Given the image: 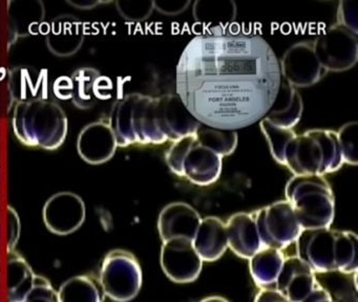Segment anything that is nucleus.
Instances as JSON below:
<instances>
[{
  "label": "nucleus",
  "instance_id": "1",
  "mask_svg": "<svg viewBox=\"0 0 358 302\" xmlns=\"http://www.w3.org/2000/svg\"><path fill=\"white\" fill-rule=\"evenodd\" d=\"M282 73L267 40L224 31L192 38L176 71V88L188 110L207 127L236 130L261 121Z\"/></svg>",
  "mask_w": 358,
  "mask_h": 302
},
{
  "label": "nucleus",
  "instance_id": "2",
  "mask_svg": "<svg viewBox=\"0 0 358 302\" xmlns=\"http://www.w3.org/2000/svg\"><path fill=\"white\" fill-rule=\"evenodd\" d=\"M296 256L314 273L356 274L358 268L357 235L331 228L303 230L295 241Z\"/></svg>",
  "mask_w": 358,
  "mask_h": 302
},
{
  "label": "nucleus",
  "instance_id": "3",
  "mask_svg": "<svg viewBox=\"0 0 358 302\" xmlns=\"http://www.w3.org/2000/svg\"><path fill=\"white\" fill-rule=\"evenodd\" d=\"M12 126L14 134L24 145L55 150L66 140L69 121L56 101L37 98L15 103Z\"/></svg>",
  "mask_w": 358,
  "mask_h": 302
},
{
  "label": "nucleus",
  "instance_id": "4",
  "mask_svg": "<svg viewBox=\"0 0 358 302\" xmlns=\"http://www.w3.org/2000/svg\"><path fill=\"white\" fill-rule=\"evenodd\" d=\"M108 124L118 146L160 145L167 141L159 128L154 96L133 92L119 99L110 111Z\"/></svg>",
  "mask_w": 358,
  "mask_h": 302
},
{
  "label": "nucleus",
  "instance_id": "5",
  "mask_svg": "<svg viewBox=\"0 0 358 302\" xmlns=\"http://www.w3.org/2000/svg\"><path fill=\"white\" fill-rule=\"evenodd\" d=\"M336 132L311 129L295 134L287 145L284 165L294 175H320L336 171L343 166Z\"/></svg>",
  "mask_w": 358,
  "mask_h": 302
},
{
  "label": "nucleus",
  "instance_id": "6",
  "mask_svg": "<svg viewBox=\"0 0 358 302\" xmlns=\"http://www.w3.org/2000/svg\"><path fill=\"white\" fill-rule=\"evenodd\" d=\"M285 193L303 230L331 228L335 199L324 176L294 175L287 182Z\"/></svg>",
  "mask_w": 358,
  "mask_h": 302
},
{
  "label": "nucleus",
  "instance_id": "7",
  "mask_svg": "<svg viewBox=\"0 0 358 302\" xmlns=\"http://www.w3.org/2000/svg\"><path fill=\"white\" fill-rule=\"evenodd\" d=\"M99 281L102 291L113 301H131L141 289V266L129 252L114 250L104 257Z\"/></svg>",
  "mask_w": 358,
  "mask_h": 302
},
{
  "label": "nucleus",
  "instance_id": "8",
  "mask_svg": "<svg viewBox=\"0 0 358 302\" xmlns=\"http://www.w3.org/2000/svg\"><path fill=\"white\" fill-rule=\"evenodd\" d=\"M252 214L263 247L282 251L295 243L303 231L287 201H276Z\"/></svg>",
  "mask_w": 358,
  "mask_h": 302
},
{
  "label": "nucleus",
  "instance_id": "9",
  "mask_svg": "<svg viewBox=\"0 0 358 302\" xmlns=\"http://www.w3.org/2000/svg\"><path fill=\"white\" fill-rule=\"evenodd\" d=\"M313 48L326 73L348 71L358 60V34L343 25H332L316 38Z\"/></svg>",
  "mask_w": 358,
  "mask_h": 302
},
{
  "label": "nucleus",
  "instance_id": "10",
  "mask_svg": "<svg viewBox=\"0 0 358 302\" xmlns=\"http://www.w3.org/2000/svg\"><path fill=\"white\" fill-rule=\"evenodd\" d=\"M280 67L282 79L295 88L314 85L326 73L316 58L312 41L292 44L282 55Z\"/></svg>",
  "mask_w": 358,
  "mask_h": 302
},
{
  "label": "nucleus",
  "instance_id": "11",
  "mask_svg": "<svg viewBox=\"0 0 358 302\" xmlns=\"http://www.w3.org/2000/svg\"><path fill=\"white\" fill-rule=\"evenodd\" d=\"M87 208L79 195L58 192L52 195L43 210L45 226L56 235H70L78 230L85 220Z\"/></svg>",
  "mask_w": 358,
  "mask_h": 302
},
{
  "label": "nucleus",
  "instance_id": "12",
  "mask_svg": "<svg viewBox=\"0 0 358 302\" xmlns=\"http://www.w3.org/2000/svg\"><path fill=\"white\" fill-rule=\"evenodd\" d=\"M161 266L171 280L188 283L198 278L202 271L203 260L194 250L192 240L173 238L163 243Z\"/></svg>",
  "mask_w": 358,
  "mask_h": 302
},
{
  "label": "nucleus",
  "instance_id": "13",
  "mask_svg": "<svg viewBox=\"0 0 358 302\" xmlns=\"http://www.w3.org/2000/svg\"><path fill=\"white\" fill-rule=\"evenodd\" d=\"M156 99L159 128L167 141L175 143L185 136H192L202 125L178 94H164Z\"/></svg>",
  "mask_w": 358,
  "mask_h": 302
},
{
  "label": "nucleus",
  "instance_id": "14",
  "mask_svg": "<svg viewBox=\"0 0 358 302\" xmlns=\"http://www.w3.org/2000/svg\"><path fill=\"white\" fill-rule=\"evenodd\" d=\"M221 172L222 157L201 145L194 134L190 136L182 159L181 176L198 186H209L219 180Z\"/></svg>",
  "mask_w": 358,
  "mask_h": 302
},
{
  "label": "nucleus",
  "instance_id": "15",
  "mask_svg": "<svg viewBox=\"0 0 358 302\" xmlns=\"http://www.w3.org/2000/svg\"><path fill=\"white\" fill-rule=\"evenodd\" d=\"M317 285L315 273L295 255L285 257L274 289L291 302H301Z\"/></svg>",
  "mask_w": 358,
  "mask_h": 302
},
{
  "label": "nucleus",
  "instance_id": "16",
  "mask_svg": "<svg viewBox=\"0 0 358 302\" xmlns=\"http://www.w3.org/2000/svg\"><path fill=\"white\" fill-rule=\"evenodd\" d=\"M116 138L108 121L98 120L83 128L77 140L80 157L87 163L102 164L112 159L116 152Z\"/></svg>",
  "mask_w": 358,
  "mask_h": 302
},
{
  "label": "nucleus",
  "instance_id": "17",
  "mask_svg": "<svg viewBox=\"0 0 358 302\" xmlns=\"http://www.w3.org/2000/svg\"><path fill=\"white\" fill-rule=\"evenodd\" d=\"M200 214L186 203H173L163 208L159 215L158 230L163 243L173 238L192 241L200 226Z\"/></svg>",
  "mask_w": 358,
  "mask_h": 302
},
{
  "label": "nucleus",
  "instance_id": "18",
  "mask_svg": "<svg viewBox=\"0 0 358 302\" xmlns=\"http://www.w3.org/2000/svg\"><path fill=\"white\" fill-rule=\"evenodd\" d=\"M225 224L228 247L236 255L249 260L263 247L252 213L234 214Z\"/></svg>",
  "mask_w": 358,
  "mask_h": 302
},
{
  "label": "nucleus",
  "instance_id": "19",
  "mask_svg": "<svg viewBox=\"0 0 358 302\" xmlns=\"http://www.w3.org/2000/svg\"><path fill=\"white\" fill-rule=\"evenodd\" d=\"M303 109V99L299 90L282 78L275 99L263 119L278 127L293 129L301 121Z\"/></svg>",
  "mask_w": 358,
  "mask_h": 302
},
{
  "label": "nucleus",
  "instance_id": "20",
  "mask_svg": "<svg viewBox=\"0 0 358 302\" xmlns=\"http://www.w3.org/2000/svg\"><path fill=\"white\" fill-rule=\"evenodd\" d=\"M85 40L83 23L76 17L64 15L54 19L47 35V44L52 52L68 57L78 52Z\"/></svg>",
  "mask_w": 358,
  "mask_h": 302
},
{
  "label": "nucleus",
  "instance_id": "21",
  "mask_svg": "<svg viewBox=\"0 0 358 302\" xmlns=\"http://www.w3.org/2000/svg\"><path fill=\"white\" fill-rule=\"evenodd\" d=\"M192 245L203 261L220 259L228 247L226 224L223 220L215 216L202 218Z\"/></svg>",
  "mask_w": 358,
  "mask_h": 302
},
{
  "label": "nucleus",
  "instance_id": "22",
  "mask_svg": "<svg viewBox=\"0 0 358 302\" xmlns=\"http://www.w3.org/2000/svg\"><path fill=\"white\" fill-rule=\"evenodd\" d=\"M48 76L45 71L35 67H16L10 73L9 89L16 102L31 99L47 98Z\"/></svg>",
  "mask_w": 358,
  "mask_h": 302
},
{
  "label": "nucleus",
  "instance_id": "23",
  "mask_svg": "<svg viewBox=\"0 0 358 302\" xmlns=\"http://www.w3.org/2000/svg\"><path fill=\"white\" fill-rule=\"evenodd\" d=\"M285 255L280 250L263 247L249 259L251 276L261 289H274Z\"/></svg>",
  "mask_w": 358,
  "mask_h": 302
},
{
  "label": "nucleus",
  "instance_id": "24",
  "mask_svg": "<svg viewBox=\"0 0 358 302\" xmlns=\"http://www.w3.org/2000/svg\"><path fill=\"white\" fill-rule=\"evenodd\" d=\"M36 275L28 262L17 254L9 252L7 264L8 300L22 302L32 289Z\"/></svg>",
  "mask_w": 358,
  "mask_h": 302
},
{
  "label": "nucleus",
  "instance_id": "25",
  "mask_svg": "<svg viewBox=\"0 0 358 302\" xmlns=\"http://www.w3.org/2000/svg\"><path fill=\"white\" fill-rule=\"evenodd\" d=\"M45 18V6L39 0L11 1L9 19L12 29L17 36H27L35 31Z\"/></svg>",
  "mask_w": 358,
  "mask_h": 302
},
{
  "label": "nucleus",
  "instance_id": "26",
  "mask_svg": "<svg viewBox=\"0 0 358 302\" xmlns=\"http://www.w3.org/2000/svg\"><path fill=\"white\" fill-rule=\"evenodd\" d=\"M194 15L198 22L207 27L208 33H215L226 31V27L236 16V8L231 1H196Z\"/></svg>",
  "mask_w": 358,
  "mask_h": 302
},
{
  "label": "nucleus",
  "instance_id": "27",
  "mask_svg": "<svg viewBox=\"0 0 358 302\" xmlns=\"http://www.w3.org/2000/svg\"><path fill=\"white\" fill-rule=\"evenodd\" d=\"M100 73L91 67L78 69L72 75V96L75 105L81 109L91 108L98 98Z\"/></svg>",
  "mask_w": 358,
  "mask_h": 302
},
{
  "label": "nucleus",
  "instance_id": "28",
  "mask_svg": "<svg viewBox=\"0 0 358 302\" xmlns=\"http://www.w3.org/2000/svg\"><path fill=\"white\" fill-rule=\"evenodd\" d=\"M57 293L59 302H103L99 287L93 279L83 275L68 279Z\"/></svg>",
  "mask_w": 358,
  "mask_h": 302
},
{
  "label": "nucleus",
  "instance_id": "29",
  "mask_svg": "<svg viewBox=\"0 0 358 302\" xmlns=\"http://www.w3.org/2000/svg\"><path fill=\"white\" fill-rule=\"evenodd\" d=\"M194 136L201 145L221 157L232 154L238 146V136L236 130L217 129L201 125Z\"/></svg>",
  "mask_w": 358,
  "mask_h": 302
},
{
  "label": "nucleus",
  "instance_id": "30",
  "mask_svg": "<svg viewBox=\"0 0 358 302\" xmlns=\"http://www.w3.org/2000/svg\"><path fill=\"white\" fill-rule=\"evenodd\" d=\"M259 126H261L262 131H263L266 140L268 141L270 150H271L274 159L278 163L284 165V154L287 145L296 134L293 131V129L278 127V126L273 125L265 119H262L259 121Z\"/></svg>",
  "mask_w": 358,
  "mask_h": 302
},
{
  "label": "nucleus",
  "instance_id": "31",
  "mask_svg": "<svg viewBox=\"0 0 358 302\" xmlns=\"http://www.w3.org/2000/svg\"><path fill=\"white\" fill-rule=\"evenodd\" d=\"M343 163L356 166L358 164V122H348L336 132Z\"/></svg>",
  "mask_w": 358,
  "mask_h": 302
},
{
  "label": "nucleus",
  "instance_id": "32",
  "mask_svg": "<svg viewBox=\"0 0 358 302\" xmlns=\"http://www.w3.org/2000/svg\"><path fill=\"white\" fill-rule=\"evenodd\" d=\"M22 302H59V297L47 278L36 275L32 289Z\"/></svg>",
  "mask_w": 358,
  "mask_h": 302
},
{
  "label": "nucleus",
  "instance_id": "33",
  "mask_svg": "<svg viewBox=\"0 0 358 302\" xmlns=\"http://www.w3.org/2000/svg\"><path fill=\"white\" fill-rule=\"evenodd\" d=\"M337 24L347 27L353 33L358 34L357 31V13H356L355 4L352 1L339 2L337 8Z\"/></svg>",
  "mask_w": 358,
  "mask_h": 302
},
{
  "label": "nucleus",
  "instance_id": "34",
  "mask_svg": "<svg viewBox=\"0 0 358 302\" xmlns=\"http://www.w3.org/2000/svg\"><path fill=\"white\" fill-rule=\"evenodd\" d=\"M20 220L17 212L8 207V252H13L20 240Z\"/></svg>",
  "mask_w": 358,
  "mask_h": 302
},
{
  "label": "nucleus",
  "instance_id": "35",
  "mask_svg": "<svg viewBox=\"0 0 358 302\" xmlns=\"http://www.w3.org/2000/svg\"><path fill=\"white\" fill-rule=\"evenodd\" d=\"M255 302H291L275 289H261Z\"/></svg>",
  "mask_w": 358,
  "mask_h": 302
},
{
  "label": "nucleus",
  "instance_id": "36",
  "mask_svg": "<svg viewBox=\"0 0 358 302\" xmlns=\"http://www.w3.org/2000/svg\"><path fill=\"white\" fill-rule=\"evenodd\" d=\"M301 302H336L333 299L331 294L320 285L314 289V291Z\"/></svg>",
  "mask_w": 358,
  "mask_h": 302
},
{
  "label": "nucleus",
  "instance_id": "37",
  "mask_svg": "<svg viewBox=\"0 0 358 302\" xmlns=\"http://www.w3.org/2000/svg\"><path fill=\"white\" fill-rule=\"evenodd\" d=\"M201 302H229L225 298L220 297V296H213V297L205 298Z\"/></svg>",
  "mask_w": 358,
  "mask_h": 302
}]
</instances>
